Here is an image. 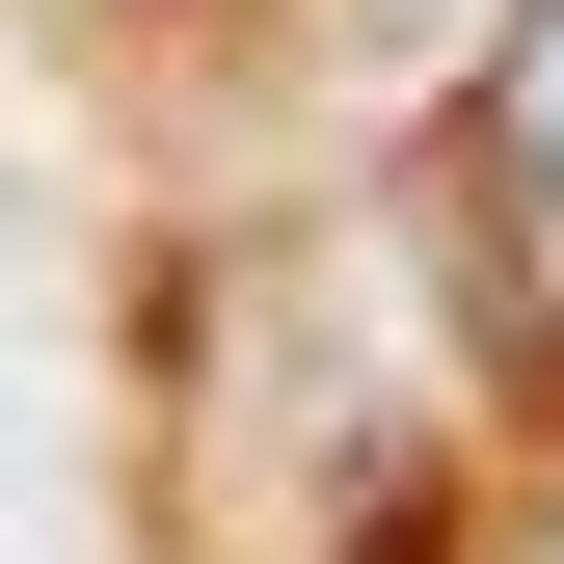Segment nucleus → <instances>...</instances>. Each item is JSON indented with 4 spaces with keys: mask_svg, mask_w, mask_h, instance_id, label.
<instances>
[{
    "mask_svg": "<svg viewBox=\"0 0 564 564\" xmlns=\"http://www.w3.org/2000/svg\"><path fill=\"white\" fill-rule=\"evenodd\" d=\"M377 28H431V0H377Z\"/></svg>",
    "mask_w": 564,
    "mask_h": 564,
    "instance_id": "f03ea898",
    "label": "nucleus"
},
{
    "mask_svg": "<svg viewBox=\"0 0 564 564\" xmlns=\"http://www.w3.org/2000/svg\"><path fill=\"white\" fill-rule=\"evenodd\" d=\"M457 162H484V269H511V323L564 349V0H511V28H484Z\"/></svg>",
    "mask_w": 564,
    "mask_h": 564,
    "instance_id": "f257e3e1",
    "label": "nucleus"
}]
</instances>
